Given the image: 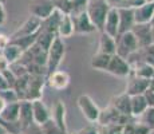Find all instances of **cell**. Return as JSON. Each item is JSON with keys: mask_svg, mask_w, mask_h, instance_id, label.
Instances as JSON below:
<instances>
[{"mask_svg": "<svg viewBox=\"0 0 154 134\" xmlns=\"http://www.w3.org/2000/svg\"><path fill=\"white\" fill-rule=\"evenodd\" d=\"M110 59H111V55L97 51L95 55H93V58H91L90 66H91V68H94V70L106 71L109 63H110Z\"/></svg>", "mask_w": 154, "mask_h": 134, "instance_id": "cell-24", "label": "cell"}, {"mask_svg": "<svg viewBox=\"0 0 154 134\" xmlns=\"http://www.w3.org/2000/svg\"><path fill=\"white\" fill-rule=\"evenodd\" d=\"M88 0H71V11L70 15H76L82 11H86Z\"/></svg>", "mask_w": 154, "mask_h": 134, "instance_id": "cell-32", "label": "cell"}, {"mask_svg": "<svg viewBox=\"0 0 154 134\" xmlns=\"http://www.w3.org/2000/svg\"><path fill=\"white\" fill-rule=\"evenodd\" d=\"M150 24H152V40L154 43V23H150Z\"/></svg>", "mask_w": 154, "mask_h": 134, "instance_id": "cell-44", "label": "cell"}, {"mask_svg": "<svg viewBox=\"0 0 154 134\" xmlns=\"http://www.w3.org/2000/svg\"><path fill=\"white\" fill-rule=\"evenodd\" d=\"M0 52H2L3 56L8 61V63L12 64V63H15V62H17L20 59V56H22V54H23V50L20 48L17 44H15L14 42L10 40L8 44Z\"/></svg>", "mask_w": 154, "mask_h": 134, "instance_id": "cell-23", "label": "cell"}, {"mask_svg": "<svg viewBox=\"0 0 154 134\" xmlns=\"http://www.w3.org/2000/svg\"><path fill=\"white\" fill-rule=\"evenodd\" d=\"M99 134H122V125L119 123H109L98 125Z\"/></svg>", "mask_w": 154, "mask_h": 134, "instance_id": "cell-29", "label": "cell"}, {"mask_svg": "<svg viewBox=\"0 0 154 134\" xmlns=\"http://www.w3.org/2000/svg\"><path fill=\"white\" fill-rule=\"evenodd\" d=\"M70 80H71L70 74L67 73V71L59 70L58 68V70H55L54 73H51V74L47 75L46 82H47V85L52 89V90L62 91V90H64V89L69 87Z\"/></svg>", "mask_w": 154, "mask_h": 134, "instance_id": "cell-9", "label": "cell"}, {"mask_svg": "<svg viewBox=\"0 0 154 134\" xmlns=\"http://www.w3.org/2000/svg\"><path fill=\"white\" fill-rule=\"evenodd\" d=\"M66 134H79V132H67Z\"/></svg>", "mask_w": 154, "mask_h": 134, "instance_id": "cell-46", "label": "cell"}, {"mask_svg": "<svg viewBox=\"0 0 154 134\" xmlns=\"http://www.w3.org/2000/svg\"><path fill=\"white\" fill-rule=\"evenodd\" d=\"M23 132H24L26 134H43L42 126H40V125H38V123H35V122L32 125H29L27 129H24Z\"/></svg>", "mask_w": 154, "mask_h": 134, "instance_id": "cell-35", "label": "cell"}, {"mask_svg": "<svg viewBox=\"0 0 154 134\" xmlns=\"http://www.w3.org/2000/svg\"><path fill=\"white\" fill-rule=\"evenodd\" d=\"M154 14V2H145L134 8L135 23H150Z\"/></svg>", "mask_w": 154, "mask_h": 134, "instance_id": "cell-17", "label": "cell"}, {"mask_svg": "<svg viewBox=\"0 0 154 134\" xmlns=\"http://www.w3.org/2000/svg\"><path fill=\"white\" fill-rule=\"evenodd\" d=\"M8 134H26L23 130H20V132H17V133H8Z\"/></svg>", "mask_w": 154, "mask_h": 134, "instance_id": "cell-45", "label": "cell"}, {"mask_svg": "<svg viewBox=\"0 0 154 134\" xmlns=\"http://www.w3.org/2000/svg\"><path fill=\"white\" fill-rule=\"evenodd\" d=\"M40 26H42V20L31 15L28 19L24 20V23H23L19 28L11 35L10 39H15V38H20V36H27V35H34L40 30Z\"/></svg>", "mask_w": 154, "mask_h": 134, "instance_id": "cell-11", "label": "cell"}, {"mask_svg": "<svg viewBox=\"0 0 154 134\" xmlns=\"http://www.w3.org/2000/svg\"><path fill=\"white\" fill-rule=\"evenodd\" d=\"M79 134H99V132H98V125H95V123L87 125V126L82 127V129L79 130Z\"/></svg>", "mask_w": 154, "mask_h": 134, "instance_id": "cell-34", "label": "cell"}, {"mask_svg": "<svg viewBox=\"0 0 154 134\" xmlns=\"http://www.w3.org/2000/svg\"><path fill=\"white\" fill-rule=\"evenodd\" d=\"M131 32L137 38L138 46L145 47L153 43L152 40V24L150 23H135L131 28Z\"/></svg>", "mask_w": 154, "mask_h": 134, "instance_id": "cell-13", "label": "cell"}, {"mask_svg": "<svg viewBox=\"0 0 154 134\" xmlns=\"http://www.w3.org/2000/svg\"><path fill=\"white\" fill-rule=\"evenodd\" d=\"M38 34H39V31H38L36 34H34V35H27V36L15 38V39H10V40H11V42H14L15 44H17V46H19L20 48L23 50V52H24L26 50H28L29 47H31L32 44H34L35 42H36Z\"/></svg>", "mask_w": 154, "mask_h": 134, "instance_id": "cell-27", "label": "cell"}, {"mask_svg": "<svg viewBox=\"0 0 154 134\" xmlns=\"http://www.w3.org/2000/svg\"><path fill=\"white\" fill-rule=\"evenodd\" d=\"M76 105H78V109L81 110L82 115H83L90 123H97V122H98L100 109H99V106L94 102V99L90 95H87V94L79 95L78 99H76Z\"/></svg>", "mask_w": 154, "mask_h": 134, "instance_id": "cell-4", "label": "cell"}, {"mask_svg": "<svg viewBox=\"0 0 154 134\" xmlns=\"http://www.w3.org/2000/svg\"><path fill=\"white\" fill-rule=\"evenodd\" d=\"M8 67H10V63H8V61L3 56V54L0 52V73H3L4 70H7Z\"/></svg>", "mask_w": 154, "mask_h": 134, "instance_id": "cell-40", "label": "cell"}, {"mask_svg": "<svg viewBox=\"0 0 154 134\" xmlns=\"http://www.w3.org/2000/svg\"><path fill=\"white\" fill-rule=\"evenodd\" d=\"M111 7H127V0H106Z\"/></svg>", "mask_w": 154, "mask_h": 134, "instance_id": "cell-38", "label": "cell"}, {"mask_svg": "<svg viewBox=\"0 0 154 134\" xmlns=\"http://www.w3.org/2000/svg\"><path fill=\"white\" fill-rule=\"evenodd\" d=\"M19 126L22 130L27 129L29 125L34 123V115H32V105L31 101L20 99L19 101Z\"/></svg>", "mask_w": 154, "mask_h": 134, "instance_id": "cell-14", "label": "cell"}, {"mask_svg": "<svg viewBox=\"0 0 154 134\" xmlns=\"http://www.w3.org/2000/svg\"><path fill=\"white\" fill-rule=\"evenodd\" d=\"M40 126H42L43 134H66L58 125L55 123L52 118H50L48 121H46L44 123L40 125Z\"/></svg>", "mask_w": 154, "mask_h": 134, "instance_id": "cell-28", "label": "cell"}, {"mask_svg": "<svg viewBox=\"0 0 154 134\" xmlns=\"http://www.w3.org/2000/svg\"><path fill=\"white\" fill-rule=\"evenodd\" d=\"M138 118H141L140 122L147 125V126L154 130V106H149Z\"/></svg>", "mask_w": 154, "mask_h": 134, "instance_id": "cell-30", "label": "cell"}, {"mask_svg": "<svg viewBox=\"0 0 154 134\" xmlns=\"http://www.w3.org/2000/svg\"><path fill=\"white\" fill-rule=\"evenodd\" d=\"M66 55V44L62 38L56 36L47 50V75L58 70Z\"/></svg>", "mask_w": 154, "mask_h": 134, "instance_id": "cell-1", "label": "cell"}, {"mask_svg": "<svg viewBox=\"0 0 154 134\" xmlns=\"http://www.w3.org/2000/svg\"><path fill=\"white\" fill-rule=\"evenodd\" d=\"M5 105H7V102H5V101L3 99L2 97H0V114H2V111H3V110H4Z\"/></svg>", "mask_w": 154, "mask_h": 134, "instance_id": "cell-42", "label": "cell"}, {"mask_svg": "<svg viewBox=\"0 0 154 134\" xmlns=\"http://www.w3.org/2000/svg\"><path fill=\"white\" fill-rule=\"evenodd\" d=\"M11 87L10 83L7 82V79H5V76L3 75V73H0V91L2 90H5V89Z\"/></svg>", "mask_w": 154, "mask_h": 134, "instance_id": "cell-41", "label": "cell"}, {"mask_svg": "<svg viewBox=\"0 0 154 134\" xmlns=\"http://www.w3.org/2000/svg\"><path fill=\"white\" fill-rule=\"evenodd\" d=\"M3 2H4V0H0V3H3Z\"/></svg>", "mask_w": 154, "mask_h": 134, "instance_id": "cell-48", "label": "cell"}, {"mask_svg": "<svg viewBox=\"0 0 154 134\" xmlns=\"http://www.w3.org/2000/svg\"><path fill=\"white\" fill-rule=\"evenodd\" d=\"M71 16H72L75 34L87 35V34H93V32L97 31V27L91 22L90 16L87 15L86 11H82V12H79L76 15H71Z\"/></svg>", "mask_w": 154, "mask_h": 134, "instance_id": "cell-8", "label": "cell"}, {"mask_svg": "<svg viewBox=\"0 0 154 134\" xmlns=\"http://www.w3.org/2000/svg\"><path fill=\"white\" fill-rule=\"evenodd\" d=\"M149 107L143 94L131 95V115L134 118H138L145 110Z\"/></svg>", "mask_w": 154, "mask_h": 134, "instance_id": "cell-25", "label": "cell"}, {"mask_svg": "<svg viewBox=\"0 0 154 134\" xmlns=\"http://www.w3.org/2000/svg\"><path fill=\"white\" fill-rule=\"evenodd\" d=\"M117 50V44H115V38L107 35L106 32L100 31V36H99V44H98V51L103 54H109L112 55L115 54Z\"/></svg>", "mask_w": 154, "mask_h": 134, "instance_id": "cell-22", "label": "cell"}, {"mask_svg": "<svg viewBox=\"0 0 154 134\" xmlns=\"http://www.w3.org/2000/svg\"><path fill=\"white\" fill-rule=\"evenodd\" d=\"M135 121H137V118H135V120H133V121L126 122L125 125H122V134H134Z\"/></svg>", "mask_w": 154, "mask_h": 134, "instance_id": "cell-36", "label": "cell"}, {"mask_svg": "<svg viewBox=\"0 0 154 134\" xmlns=\"http://www.w3.org/2000/svg\"><path fill=\"white\" fill-rule=\"evenodd\" d=\"M7 22V11L3 3H0V26H3Z\"/></svg>", "mask_w": 154, "mask_h": 134, "instance_id": "cell-39", "label": "cell"}, {"mask_svg": "<svg viewBox=\"0 0 154 134\" xmlns=\"http://www.w3.org/2000/svg\"><path fill=\"white\" fill-rule=\"evenodd\" d=\"M0 117L3 118L5 122L8 123H12V125H19V101L17 102H11L7 103L4 107V110L2 111Z\"/></svg>", "mask_w": 154, "mask_h": 134, "instance_id": "cell-21", "label": "cell"}, {"mask_svg": "<svg viewBox=\"0 0 154 134\" xmlns=\"http://www.w3.org/2000/svg\"><path fill=\"white\" fill-rule=\"evenodd\" d=\"M0 97H2L7 103L17 102V101H19L17 93L15 91L14 87H8V89H5V90H2V91H0Z\"/></svg>", "mask_w": 154, "mask_h": 134, "instance_id": "cell-31", "label": "cell"}, {"mask_svg": "<svg viewBox=\"0 0 154 134\" xmlns=\"http://www.w3.org/2000/svg\"><path fill=\"white\" fill-rule=\"evenodd\" d=\"M75 34V30H74V22H72V16L70 14H63L62 12L60 20H59L58 24V36L62 39H67L71 38Z\"/></svg>", "mask_w": 154, "mask_h": 134, "instance_id": "cell-18", "label": "cell"}, {"mask_svg": "<svg viewBox=\"0 0 154 134\" xmlns=\"http://www.w3.org/2000/svg\"><path fill=\"white\" fill-rule=\"evenodd\" d=\"M56 10L52 0H31L28 4V12L32 16L44 20Z\"/></svg>", "mask_w": 154, "mask_h": 134, "instance_id": "cell-6", "label": "cell"}, {"mask_svg": "<svg viewBox=\"0 0 154 134\" xmlns=\"http://www.w3.org/2000/svg\"><path fill=\"white\" fill-rule=\"evenodd\" d=\"M135 120L133 115H125L121 114L114 106H107L106 109L100 110L99 114V120L97 122V125H109V123H119V125H125L126 122Z\"/></svg>", "mask_w": 154, "mask_h": 134, "instance_id": "cell-5", "label": "cell"}, {"mask_svg": "<svg viewBox=\"0 0 154 134\" xmlns=\"http://www.w3.org/2000/svg\"><path fill=\"white\" fill-rule=\"evenodd\" d=\"M150 23H154V14H153V19H152V22H150Z\"/></svg>", "mask_w": 154, "mask_h": 134, "instance_id": "cell-47", "label": "cell"}, {"mask_svg": "<svg viewBox=\"0 0 154 134\" xmlns=\"http://www.w3.org/2000/svg\"><path fill=\"white\" fill-rule=\"evenodd\" d=\"M152 132H154L152 127H149L147 125L142 123V122L135 121V125H134V134H152Z\"/></svg>", "mask_w": 154, "mask_h": 134, "instance_id": "cell-33", "label": "cell"}, {"mask_svg": "<svg viewBox=\"0 0 154 134\" xmlns=\"http://www.w3.org/2000/svg\"><path fill=\"white\" fill-rule=\"evenodd\" d=\"M31 105H32V115H34L35 123L42 125V123H44L46 121H48L50 118H51V113H50L48 107L44 105L42 98L31 101Z\"/></svg>", "mask_w": 154, "mask_h": 134, "instance_id": "cell-16", "label": "cell"}, {"mask_svg": "<svg viewBox=\"0 0 154 134\" xmlns=\"http://www.w3.org/2000/svg\"><path fill=\"white\" fill-rule=\"evenodd\" d=\"M0 134H8V130L5 129V127L3 126L2 123H0Z\"/></svg>", "mask_w": 154, "mask_h": 134, "instance_id": "cell-43", "label": "cell"}, {"mask_svg": "<svg viewBox=\"0 0 154 134\" xmlns=\"http://www.w3.org/2000/svg\"><path fill=\"white\" fill-rule=\"evenodd\" d=\"M110 7L111 5L106 0H88L87 7H86V12L90 16L94 26L97 27V31H102L106 15H107Z\"/></svg>", "mask_w": 154, "mask_h": 134, "instance_id": "cell-2", "label": "cell"}, {"mask_svg": "<svg viewBox=\"0 0 154 134\" xmlns=\"http://www.w3.org/2000/svg\"><path fill=\"white\" fill-rule=\"evenodd\" d=\"M106 73L111 74L114 76H118V78H127L129 74L131 73V67H130L129 62L125 58L119 56L118 54H112Z\"/></svg>", "mask_w": 154, "mask_h": 134, "instance_id": "cell-7", "label": "cell"}, {"mask_svg": "<svg viewBox=\"0 0 154 134\" xmlns=\"http://www.w3.org/2000/svg\"><path fill=\"white\" fill-rule=\"evenodd\" d=\"M131 73L138 76H142V78L152 79L154 76V66L145 63V62H138L131 66Z\"/></svg>", "mask_w": 154, "mask_h": 134, "instance_id": "cell-26", "label": "cell"}, {"mask_svg": "<svg viewBox=\"0 0 154 134\" xmlns=\"http://www.w3.org/2000/svg\"><path fill=\"white\" fill-rule=\"evenodd\" d=\"M143 97H145V99H146L147 105L154 106V91L152 90V89H147V90L143 93Z\"/></svg>", "mask_w": 154, "mask_h": 134, "instance_id": "cell-37", "label": "cell"}, {"mask_svg": "<svg viewBox=\"0 0 154 134\" xmlns=\"http://www.w3.org/2000/svg\"><path fill=\"white\" fill-rule=\"evenodd\" d=\"M115 44H117L115 54H118L119 56H122V58H125V59H127L133 52L140 48L137 38L134 36L131 30L118 34L117 38H115Z\"/></svg>", "mask_w": 154, "mask_h": 134, "instance_id": "cell-3", "label": "cell"}, {"mask_svg": "<svg viewBox=\"0 0 154 134\" xmlns=\"http://www.w3.org/2000/svg\"><path fill=\"white\" fill-rule=\"evenodd\" d=\"M149 83L150 79L142 78V76H138L135 74L130 73L129 76H127V83H126V91L131 97V95H138V94H143L145 91L149 89Z\"/></svg>", "mask_w": 154, "mask_h": 134, "instance_id": "cell-10", "label": "cell"}, {"mask_svg": "<svg viewBox=\"0 0 154 134\" xmlns=\"http://www.w3.org/2000/svg\"><path fill=\"white\" fill-rule=\"evenodd\" d=\"M51 118L54 120V122L63 130L64 133H67V125H66V106L62 101H58V102L54 105V109H52L51 113Z\"/></svg>", "mask_w": 154, "mask_h": 134, "instance_id": "cell-20", "label": "cell"}, {"mask_svg": "<svg viewBox=\"0 0 154 134\" xmlns=\"http://www.w3.org/2000/svg\"><path fill=\"white\" fill-rule=\"evenodd\" d=\"M118 15H119V32H126L133 28L135 24L134 20V8L133 7H118Z\"/></svg>", "mask_w": 154, "mask_h": 134, "instance_id": "cell-15", "label": "cell"}, {"mask_svg": "<svg viewBox=\"0 0 154 134\" xmlns=\"http://www.w3.org/2000/svg\"><path fill=\"white\" fill-rule=\"evenodd\" d=\"M111 106H114L121 114L131 115V97L127 93H122L111 98Z\"/></svg>", "mask_w": 154, "mask_h": 134, "instance_id": "cell-19", "label": "cell"}, {"mask_svg": "<svg viewBox=\"0 0 154 134\" xmlns=\"http://www.w3.org/2000/svg\"><path fill=\"white\" fill-rule=\"evenodd\" d=\"M102 31L112 38H117L118 32H119V15H118L117 7H110L107 15H106Z\"/></svg>", "mask_w": 154, "mask_h": 134, "instance_id": "cell-12", "label": "cell"}]
</instances>
